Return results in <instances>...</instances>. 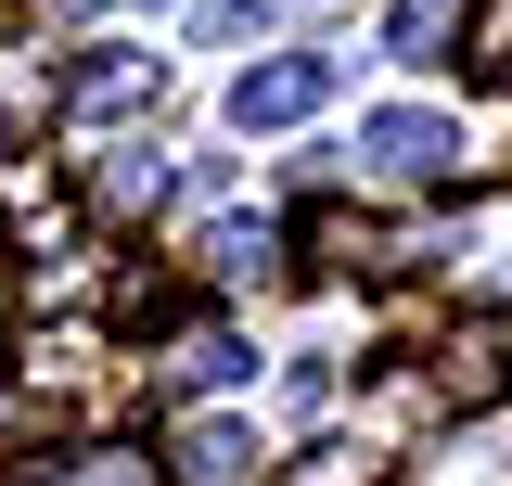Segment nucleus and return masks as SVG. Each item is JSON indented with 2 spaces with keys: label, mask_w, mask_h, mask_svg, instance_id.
I'll list each match as a JSON object with an SVG mask.
<instances>
[{
  "label": "nucleus",
  "mask_w": 512,
  "mask_h": 486,
  "mask_svg": "<svg viewBox=\"0 0 512 486\" xmlns=\"http://www.w3.org/2000/svg\"><path fill=\"white\" fill-rule=\"evenodd\" d=\"M269 256H282V243L256 231V218H218V231H205V269H218V282H269Z\"/></svg>",
  "instance_id": "8"
},
{
  "label": "nucleus",
  "mask_w": 512,
  "mask_h": 486,
  "mask_svg": "<svg viewBox=\"0 0 512 486\" xmlns=\"http://www.w3.org/2000/svg\"><path fill=\"white\" fill-rule=\"evenodd\" d=\"M461 26H474V0H397V13H384V52L397 64H448Z\"/></svg>",
  "instance_id": "6"
},
{
  "label": "nucleus",
  "mask_w": 512,
  "mask_h": 486,
  "mask_svg": "<svg viewBox=\"0 0 512 486\" xmlns=\"http://www.w3.org/2000/svg\"><path fill=\"white\" fill-rule=\"evenodd\" d=\"M154 371H167L180 397H218V384H244L256 359H244V333H218V320H205V333H180V346H167Z\"/></svg>",
  "instance_id": "5"
},
{
  "label": "nucleus",
  "mask_w": 512,
  "mask_h": 486,
  "mask_svg": "<svg viewBox=\"0 0 512 486\" xmlns=\"http://www.w3.org/2000/svg\"><path fill=\"white\" fill-rule=\"evenodd\" d=\"M167 192V154H128V167H103V205H154Z\"/></svg>",
  "instance_id": "10"
},
{
  "label": "nucleus",
  "mask_w": 512,
  "mask_h": 486,
  "mask_svg": "<svg viewBox=\"0 0 512 486\" xmlns=\"http://www.w3.org/2000/svg\"><path fill=\"white\" fill-rule=\"evenodd\" d=\"M359 154H372L384 180H448V167H461V116H436V103H384V116H359Z\"/></svg>",
  "instance_id": "1"
},
{
  "label": "nucleus",
  "mask_w": 512,
  "mask_h": 486,
  "mask_svg": "<svg viewBox=\"0 0 512 486\" xmlns=\"http://www.w3.org/2000/svg\"><path fill=\"white\" fill-rule=\"evenodd\" d=\"M154 90H167V52H90L64 77V116L103 128V116H128V103H154Z\"/></svg>",
  "instance_id": "3"
},
{
  "label": "nucleus",
  "mask_w": 512,
  "mask_h": 486,
  "mask_svg": "<svg viewBox=\"0 0 512 486\" xmlns=\"http://www.w3.org/2000/svg\"><path fill=\"white\" fill-rule=\"evenodd\" d=\"M320 103H333V52H269L231 77V128H295Z\"/></svg>",
  "instance_id": "2"
},
{
  "label": "nucleus",
  "mask_w": 512,
  "mask_h": 486,
  "mask_svg": "<svg viewBox=\"0 0 512 486\" xmlns=\"http://www.w3.org/2000/svg\"><path fill=\"white\" fill-rule=\"evenodd\" d=\"M359 474H372L359 448H320V461H308V474H295V486H359Z\"/></svg>",
  "instance_id": "12"
},
{
  "label": "nucleus",
  "mask_w": 512,
  "mask_h": 486,
  "mask_svg": "<svg viewBox=\"0 0 512 486\" xmlns=\"http://www.w3.org/2000/svg\"><path fill=\"white\" fill-rule=\"evenodd\" d=\"M64 13H103V0H64Z\"/></svg>",
  "instance_id": "13"
},
{
  "label": "nucleus",
  "mask_w": 512,
  "mask_h": 486,
  "mask_svg": "<svg viewBox=\"0 0 512 486\" xmlns=\"http://www.w3.org/2000/svg\"><path fill=\"white\" fill-rule=\"evenodd\" d=\"M436 486H512V423H474L436 448Z\"/></svg>",
  "instance_id": "7"
},
{
  "label": "nucleus",
  "mask_w": 512,
  "mask_h": 486,
  "mask_svg": "<svg viewBox=\"0 0 512 486\" xmlns=\"http://www.w3.org/2000/svg\"><path fill=\"white\" fill-rule=\"evenodd\" d=\"M167 461H180V486H256V474H269V448H256L244 423H218V410L167 435Z\"/></svg>",
  "instance_id": "4"
},
{
  "label": "nucleus",
  "mask_w": 512,
  "mask_h": 486,
  "mask_svg": "<svg viewBox=\"0 0 512 486\" xmlns=\"http://www.w3.org/2000/svg\"><path fill=\"white\" fill-rule=\"evenodd\" d=\"M64 486H154V461H141V448H77Z\"/></svg>",
  "instance_id": "9"
},
{
  "label": "nucleus",
  "mask_w": 512,
  "mask_h": 486,
  "mask_svg": "<svg viewBox=\"0 0 512 486\" xmlns=\"http://www.w3.org/2000/svg\"><path fill=\"white\" fill-rule=\"evenodd\" d=\"M192 26H205V39H218V52H231V39H256V26H269V0H205V13H192Z\"/></svg>",
  "instance_id": "11"
}]
</instances>
